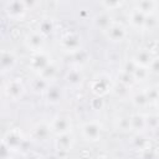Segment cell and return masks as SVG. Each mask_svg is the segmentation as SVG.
<instances>
[{
    "instance_id": "obj_25",
    "label": "cell",
    "mask_w": 159,
    "mask_h": 159,
    "mask_svg": "<svg viewBox=\"0 0 159 159\" xmlns=\"http://www.w3.org/2000/svg\"><path fill=\"white\" fill-rule=\"evenodd\" d=\"M145 122H147V128H155L159 125V117L155 114L148 116L145 117Z\"/></svg>"
},
{
    "instance_id": "obj_29",
    "label": "cell",
    "mask_w": 159,
    "mask_h": 159,
    "mask_svg": "<svg viewBox=\"0 0 159 159\" xmlns=\"http://www.w3.org/2000/svg\"><path fill=\"white\" fill-rule=\"evenodd\" d=\"M149 71L153 73H159V57H154L149 66Z\"/></svg>"
},
{
    "instance_id": "obj_9",
    "label": "cell",
    "mask_w": 159,
    "mask_h": 159,
    "mask_svg": "<svg viewBox=\"0 0 159 159\" xmlns=\"http://www.w3.org/2000/svg\"><path fill=\"white\" fill-rule=\"evenodd\" d=\"M25 45L29 50H31L32 52H37V51H42V46H43V37L40 32L32 31L29 32L25 36Z\"/></svg>"
},
{
    "instance_id": "obj_4",
    "label": "cell",
    "mask_w": 159,
    "mask_h": 159,
    "mask_svg": "<svg viewBox=\"0 0 159 159\" xmlns=\"http://www.w3.org/2000/svg\"><path fill=\"white\" fill-rule=\"evenodd\" d=\"M61 46L68 52H78L81 47V37L75 32H67L61 39Z\"/></svg>"
},
{
    "instance_id": "obj_8",
    "label": "cell",
    "mask_w": 159,
    "mask_h": 159,
    "mask_svg": "<svg viewBox=\"0 0 159 159\" xmlns=\"http://www.w3.org/2000/svg\"><path fill=\"white\" fill-rule=\"evenodd\" d=\"M22 135L19 130H9L2 138V145L9 150H16L22 143Z\"/></svg>"
},
{
    "instance_id": "obj_2",
    "label": "cell",
    "mask_w": 159,
    "mask_h": 159,
    "mask_svg": "<svg viewBox=\"0 0 159 159\" xmlns=\"http://www.w3.org/2000/svg\"><path fill=\"white\" fill-rule=\"evenodd\" d=\"M82 137L88 142H96L101 139L102 135V125L96 120L86 122L81 128Z\"/></svg>"
},
{
    "instance_id": "obj_21",
    "label": "cell",
    "mask_w": 159,
    "mask_h": 159,
    "mask_svg": "<svg viewBox=\"0 0 159 159\" xmlns=\"http://www.w3.org/2000/svg\"><path fill=\"white\" fill-rule=\"evenodd\" d=\"M56 73H57V67L55 66L53 62H51V63H48L43 70H41V71L39 72V77H41L42 80H45V81L47 82V81L52 80V78L56 76Z\"/></svg>"
},
{
    "instance_id": "obj_1",
    "label": "cell",
    "mask_w": 159,
    "mask_h": 159,
    "mask_svg": "<svg viewBox=\"0 0 159 159\" xmlns=\"http://www.w3.org/2000/svg\"><path fill=\"white\" fill-rule=\"evenodd\" d=\"M2 92H4V94L9 99L17 101V99H20L24 96V93H25V86H24V83H22V81L20 78H14V80L7 81L4 84Z\"/></svg>"
},
{
    "instance_id": "obj_30",
    "label": "cell",
    "mask_w": 159,
    "mask_h": 159,
    "mask_svg": "<svg viewBox=\"0 0 159 159\" xmlns=\"http://www.w3.org/2000/svg\"><path fill=\"white\" fill-rule=\"evenodd\" d=\"M154 103H155V106H157V108L159 109V89H158V93H157V97H155V99H154Z\"/></svg>"
},
{
    "instance_id": "obj_26",
    "label": "cell",
    "mask_w": 159,
    "mask_h": 159,
    "mask_svg": "<svg viewBox=\"0 0 159 159\" xmlns=\"http://www.w3.org/2000/svg\"><path fill=\"white\" fill-rule=\"evenodd\" d=\"M158 25V21H157V17L154 16V14L152 15H147L145 17V22H144V29H153Z\"/></svg>"
},
{
    "instance_id": "obj_31",
    "label": "cell",
    "mask_w": 159,
    "mask_h": 159,
    "mask_svg": "<svg viewBox=\"0 0 159 159\" xmlns=\"http://www.w3.org/2000/svg\"><path fill=\"white\" fill-rule=\"evenodd\" d=\"M26 159H41V158L37 157V155H35V154H30V155L26 157Z\"/></svg>"
},
{
    "instance_id": "obj_12",
    "label": "cell",
    "mask_w": 159,
    "mask_h": 159,
    "mask_svg": "<svg viewBox=\"0 0 159 159\" xmlns=\"http://www.w3.org/2000/svg\"><path fill=\"white\" fill-rule=\"evenodd\" d=\"M75 144V138L71 133H65V134H60V135H56V139H55V147L61 150V152H67V150H71L72 147Z\"/></svg>"
},
{
    "instance_id": "obj_10",
    "label": "cell",
    "mask_w": 159,
    "mask_h": 159,
    "mask_svg": "<svg viewBox=\"0 0 159 159\" xmlns=\"http://www.w3.org/2000/svg\"><path fill=\"white\" fill-rule=\"evenodd\" d=\"M107 37L113 42H120L127 37V30L122 24L113 22L106 31Z\"/></svg>"
},
{
    "instance_id": "obj_22",
    "label": "cell",
    "mask_w": 159,
    "mask_h": 159,
    "mask_svg": "<svg viewBox=\"0 0 159 159\" xmlns=\"http://www.w3.org/2000/svg\"><path fill=\"white\" fill-rule=\"evenodd\" d=\"M149 72H150L149 68L137 66L135 70H134V72H133V75H132V77L135 81H145L147 77H148V75H149Z\"/></svg>"
},
{
    "instance_id": "obj_23",
    "label": "cell",
    "mask_w": 159,
    "mask_h": 159,
    "mask_svg": "<svg viewBox=\"0 0 159 159\" xmlns=\"http://www.w3.org/2000/svg\"><path fill=\"white\" fill-rule=\"evenodd\" d=\"M46 97H47V99H48L50 102L55 103V102H58V101H60V98H61V92H60V89L56 88V87H50V88H47V91H46Z\"/></svg>"
},
{
    "instance_id": "obj_24",
    "label": "cell",
    "mask_w": 159,
    "mask_h": 159,
    "mask_svg": "<svg viewBox=\"0 0 159 159\" xmlns=\"http://www.w3.org/2000/svg\"><path fill=\"white\" fill-rule=\"evenodd\" d=\"M116 125L122 132L130 130V117H119L116 122Z\"/></svg>"
},
{
    "instance_id": "obj_14",
    "label": "cell",
    "mask_w": 159,
    "mask_h": 159,
    "mask_svg": "<svg viewBox=\"0 0 159 159\" xmlns=\"http://www.w3.org/2000/svg\"><path fill=\"white\" fill-rule=\"evenodd\" d=\"M145 17L147 15H144L142 11H139L138 9H132L129 15H128V20L130 22V25L135 29H144V22H145Z\"/></svg>"
},
{
    "instance_id": "obj_13",
    "label": "cell",
    "mask_w": 159,
    "mask_h": 159,
    "mask_svg": "<svg viewBox=\"0 0 159 159\" xmlns=\"http://www.w3.org/2000/svg\"><path fill=\"white\" fill-rule=\"evenodd\" d=\"M153 60H154V57L152 56V53H150L149 50H147V48L139 50V51L134 55V57H133V61H134V63H135L137 66L147 67V68H149V66H150V63H152Z\"/></svg>"
},
{
    "instance_id": "obj_5",
    "label": "cell",
    "mask_w": 159,
    "mask_h": 159,
    "mask_svg": "<svg viewBox=\"0 0 159 159\" xmlns=\"http://www.w3.org/2000/svg\"><path fill=\"white\" fill-rule=\"evenodd\" d=\"M27 10V5L24 1H9L5 4V11L11 19H21Z\"/></svg>"
},
{
    "instance_id": "obj_19",
    "label": "cell",
    "mask_w": 159,
    "mask_h": 159,
    "mask_svg": "<svg viewBox=\"0 0 159 159\" xmlns=\"http://www.w3.org/2000/svg\"><path fill=\"white\" fill-rule=\"evenodd\" d=\"M132 102H133V104H134L135 107H138V108H144V107H147V106L149 104L150 98H149V96H148L147 92H137V93L132 97Z\"/></svg>"
},
{
    "instance_id": "obj_16",
    "label": "cell",
    "mask_w": 159,
    "mask_h": 159,
    "mask_svg": "<svg viewBox=\"0 0 159 159\" xmlns=\"http://www.w3.org/2000/svg\"><path fill=\"white\" fill-rule=\"evenodd\" d=\"M51 133H52V130H51L50 123H48V124H46V123H40V124L35 125L34 129H32V135H34V138L37 139V140H46Z\"/></svg>"
},
{
    "instance_id": "obj_28",
    "label": "cell",
    "mask_w": 159,
    "mask_h": 159,
    "mask_svg": "<svg viewBox=\"0 0 159 159\" xmlns=\"http://www.w3.org/2000/svg\"><path fill=\"white\" fill-rule=\"evenodd\" d=\"M102 6H104L106 10H114L117 7H120L122 6V2L120 1H103L102 2Z\"/></svg>"
},
{
    "instance_id": "obj_27",
    "label": "cell",
    "mask_w": 159,
    "mask_h": 159,
    "mask_svg": "<svg viewBox=\"0 0 159 159\" xmlns=\"http://www.w3.org/2000/svg\"><path fill=\"white\" fill-rule=\"evenodd\" d=\"M46 84H47V82H46L45 80H42L41 77H37V78L34 80V82H32V88H34L35 91H42V89L46 88Z\"/></svg>"
},
{
    "instance_id": "obj_11",
    "label": "cell",
    "mask_w": 159,
    "mask_h": 159,
    "mask_svg": "<svg viewBox=\"0 0 159 159\" xmlns=\"http://www.w3.org/2000/svg\"><path fill=\"white\" fill-rule=\"evenodd\" d=\"M16 55L10 51V50H2L0 55V66H1V72L6 73L14 68L16 65Z\"/></svg>"
},
{
    "instance_id": "obj_3",
    "label": "cell",
    "mask_w": 159,
    "mask_h": 159,
    "mask_svg": "<svg viewBox=\"0 0 159 159\" xmlns=\"http://www.w3.org/2000/svg\"><path fill=\"white\" fill-rule=\"evenodd\" d=\"M50 127H51V130L53 134L60 135V134H65V133H71L72 123H71L68 117L60 116V117H56L51 120Z\"/></svg>"
},
{
    "instance_id": "obj_17",
    "label": "cell",
    "mask_w": 159,
    "mask_h": 159,
    "mask_svg": "<svg viewBox=\"0 0 159 159\" xmlns=\"http://www.w3.org/2000/svg\"><path fill=\"white\" fill-rule=\"evenodd\" d=\"M157 6H158V4L155 1H152V0H143V1H138L135 4V9H138L139 11H142L144 15H152V14H154Z\"/></svg>"
},
{
    "instance_id": "obj_6",
    "label": "cell",
    "mask_w": 159,
    "mask_h": 159,
    "mask_svg": "<svg viewBox=\"0 0 159 159\" xmlns=\"http://www.w3.org/2000/svg\"><path fill=\"white\" fill-rule=\"evenodd\" d=\"M91 88H92V92L97 97H101V96L106 94L109 91V88H111V81H109V78L107 76L99 75L96 78H93V81L91 83Z\"/></svg>"
},
{
    "instance_id": "obj_7",
    "label": "cell",
    "mask_w": 159,
    "mask_h": 159,
    "mask_svg": "<svg viewBox=\"0 0 159 159\" xmlns=\"http://www.w3.org/2000/svg\"><path fill=\"white\" fill-rule=\"evenodd\" d=\"M48 63H51V58H50V56L43 50L42 51L34 52V55H32V57L30 60L31 68H34L37 72H40L41 70H43Z\"/></svg>"
},
{
    "instance_id": "obj_15",
    "label": "cell",
    "mask_w": 159,
    "mask_h": 159,
    "mask_svg": "<svg viewBox=\"0 0 159 159\" xmlns=\"http://www.w3.org/2000/svg\"><path fill=\"white\" fill-rule=\"evenodd\" d=\"M93 24H94V26H96L97 29H99V30H102V31L106 32V31L108 30V27L113 24V21H112V19H111L109 14H108L107 11H103V12L98 14V15L94 17Z\"/></svg>"
},
{
    "instance_id": "obj_18",
    "label": "cell",
    "mask_w": 159,
    "mask_h": 159,
    "mask_svg": "<svg viewBox=\"0 0 159 159\" xmlns=\"http://www.w3.org/2000/svg\"><path fill=\"white\" fill-rule=\"evenodd\" d=\"M147 128V122L145 117L142 114H133L130 117V130L140 132Z\"/></svg>"
},
{
    "instance_id": "obj_20",
    "label": "cell",
    "mask_w": 159,
    "mask_h": 159,
    "mask_svg": "<svg viewBox=\"0 0 159 159\" xmlns=\"http://www.w3.org/2000/svg\"><path fill=\"white\" fill-rule=\"evenodd\" d=\"M82 80H83V76H82L81 71H78V70H71L66 75V81L72 87H76V86L81 84L82 83Z\"/></svg>"
}]
</instances>
